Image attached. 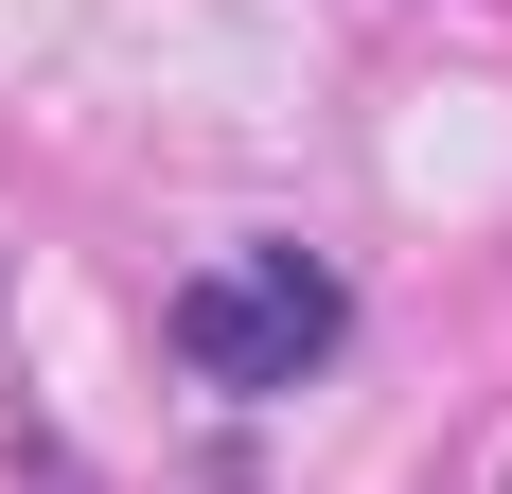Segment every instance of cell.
<instances>
[{"label": "cell", "mask_w": 512, "mask_h": 494, "mask_svg": "<svg viewBox=\"0 0 512 494\" xmlns=\"http://www.w3.org/2000/svg\"><path fill=\"white\" fill-rule=\"evenodd\" d=\"M336 336H354V283H336V247H301V230H248V247H212V265L159 283V353H177L212 406H283L301 371H336Z\"/></svg>", "instance_id": "obj_1"}]
</instances>
